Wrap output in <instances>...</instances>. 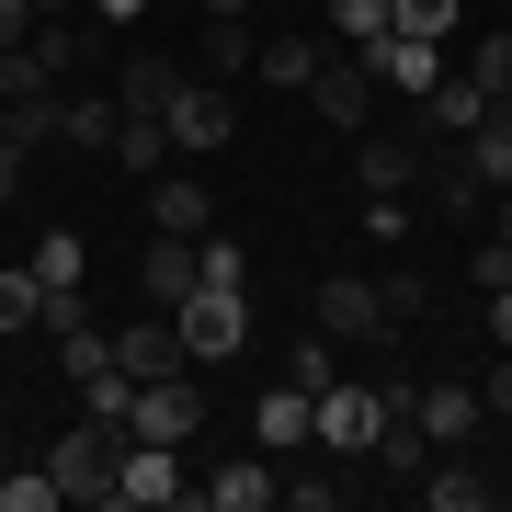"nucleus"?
<instances>
[{
	"label": "nucleus",
	"mask_w": 512,
	"mask_h": 512,
	"mask_svg": "<svg viewBox=\"0 0 512 512\" xmlns=\"http://www.w3.org/2000/svg\"><path fill=\"white\" fill-rule=\"evenodd\" d=\"M46 467H57V501H92V512H103V501H114V467H126V421L92 410L80 433L46 444Z\"/></svg>",
	"instance_id": "nucleus-1"
},
{
	"label": "nucleus",
	"mask_w": 512,
	"mask_h": 512,
	"mask_svg": "<svg viewBox=\"0 0 512 512\" xmlns=\"http://www.w3.org/2000/svg\"><path fill=\"white\" fill-rule=\"evenodd\" d=\"M387 410H399L387 387H353V376H330V387H319V444H330L342 467H365V444L387 433Z\"/></svg>",
	"instance_id": "nucleus-2"
},
{
	"label": "nucleus",
	"mask_w": 512,
	"mask_h": 512,
	"mask_svg": "<svg viewBox=\"0 0 512 512\" xmlns=\"http://www.w3.org/2000/svg\"><path fill=\"white\" fill-rule=\"evenodd\" d=\"M160 126H171V160H205V148H228L239 137V103H228V80H183V92H171V114H160Z\"/></svg>",
	"instance_id": "nucleus-3"
},
{
	"label": "nucleus",
	"mask_w": 512,
	"mask_h": 512,
	"mask_svg": "<svg viewBox=\"0 0 512 512\" xmlns=\"http://www.w3.org/2000/svg\"><path fill=\"white\" fill-rule=\"evenodd\" d=\"M171 319H183V353H194V365H228V353L251 342V296H228V285H194Z\"/></svg>",
	"instance_id": "nucleus-4"
},
{
	"label": "nucleus",
	"mask_w": 512,
	"mask_h": 512,
	"mask_svg": "<svg viewBox=\"0 0 512 512\" xmlns=\"http://www.w3.org/2000/svg\"><path fill=\"white\" fill-rule=\"evenodd\" d=\"M114 501H126V512H183V501H194V478H183V444H137V433H126Z\"/></svg>",
	"instance_id": "nucleus-5"
},
{
	"label": "nucleus",
	"mask_w": 512,
	"mask_h": 512,
	"mask_svg": "<svg viewBox=\"0 0 512 512\" xmlns=\"http://www.w3.org/2000/svg\"><path fill=\"white\" fill-rule=\"evenodd\" d=\"M365 69H376V92L421 103V92H433V80H444V46H433V35H399V23H387V35L365 46Z\"/></svg>",
	"instance_id": "nucleus-6"
},
{
	"label": "nucleus",
	"mask_w": 512,
	"mask_h": 512,
	"mask_svg": "<svg viewBox=\"0 0 512 512\" xmlns=\"http://www.w3.org/2000/svg\"><path fill=\"white\" fill-rule=\"evenodd\" d=\"M194 421H205V399H194L183 376H137V399H126V433L137 444H183Z\"/></svg>",
	"instance_id": "nucleus-7"
},
{
	"label": "nucleus",
	"mask_w": 512,
	"mask_h": 512,
	"mask_svg": "<svg viewBox=\"0 0 512 512\" xmlns=\"http://www.w3.org/2000/svg\"><path fill=\"white\" fill-rule=\"evenodd\" d=\"M114 365H126V376H183L194 365V353H183V319H171V308L126 319V330H114Z\"/></svg>",
	"instance_id": "nucleus-8"
},
{
	"label": "nucleus",
	"mask_w": 512,
	"mask_h": 512,
	"mask_svg": "<svg viewBox=\"0 0 512 512\" xmlns=\"http://www.w3.org/2000/svg\"><path fill=\"white\" fill-rule=\"evenodd\" d=\"M319 330H330V342H387V296L365 274H330L319 285Z\"/></svg>",
	"instance_id": "nucleus-9"
},
{
	"label": "nucleus",
	"mask_w": 512,
	"mask_h": 512,
	"mask_svg": "<svg viewBox=\"0 0 512 512\" xmlns=\"http://www.w3.org/2000/svg\"><path fill=\"white\" fill-rule=\"evenodd\" d=\"M410 421H421L433 444H467L478 421H490V410H478V376H433V387H410Z\"/></svg>",
	"instance_id": "nucleus-10"
},
{
	"label": "nucleus",
	"mask_w": 512,
	"mask_h": 512,
	"mask_svg": "<svg viewBox=\"0 0 512 512\" xmlns=\"http://www.w3.org/2000/svg\"><path fill=\"white\" fill-rule=\"evenodd\" d=\"M251 433H262V456H296V444H319V399L308 387H262V410H251Z\"/></svg>",
	"instance_id": "nucleus-11"
},
{
	"label": "nucleus",
	"mask_w": 512,
	"mask_h": 512,
	"mask_svg": "<svg viewBox=\"0 0 512 512\" xmlns=\"http://www.w3.org/2000/svg\"><path fill=\"white\" fill-rule=\"evenodd\" d=\"M148 228L160 239H205L217 228V194H205L194 171H160V183H148Z\"/></svg>",
	"instance_id": "nucleus-12"
},
{
	"label": "nucleus",
	"mask_w": 512,
	"mask_h": 512,
	"mask_svg": "<svg viewBox=\"0 0 512 512\" xmlns=\"http://www.w3.org/2000/svg\"><path fill=\"white\" fill-rule=\"evenodd\" d=\"M308 103L330 114V126H365V103H376V69H365V57H319V80H308Z\"/></svg>",
	"instance_id": "nucleus-13"
},
{
	"label": "nucleus",
	"mask_w": 512,
	"mask_h": 512,
	"mask_svg": "<svg viewBox=\"0 0 512 512\" xmlns=\"http://www.w3.org/2000/svg\"><path fill=\"white\" fill-rule=\"evenodd\" d=\"M421 183V137H365L353 148V194H410Z\"/></svg>",
	"instance_id": "nucleus-14"
},
{
	"label": "nucleus",
	"mask_w": 512,
	"mask_h": 512,
	"mask_svg": "<svg viewBox=\"0 0 512 512\" xmlns=\"http://www.w3.org/2000/svg\"><path fill=\"white\" fill-rule=\"evenodd\" d=\"M217 512H274L285 501V478H274V456H239V467H217V478H194Z\"/></svg>",
	"instance_id": "nucleus-15"
},
{
	"label": "nucleus",
	"mask_w": 512,
	"mask_h": 512,
	"mask_svg": "<svg viewBox=\"0 0 512 512\" xmlns=\"http://www.w3.org/2000/svg\"><path fill=\"white\" fill-rule=\"evenodd\" d=\"M114 114H126L114 92H57V148H80V160H103V148H114Z\"/></svg>",
	"instance_id": "nucleus-16"
},
{
	"label": "nucleus",
	"mask_w": 512,
	"mask_h": 512,
	"mask_svg": "<svg viewBox=\"0 0 512 512\" xmlns=\"http://www.w3.org/2000/svg\"><path fill=\"white\" fill-rule=\"evenodd\" d=\"M103 160L137 171V183H160V171H171V126H160V114H114V148H103Z\"/></svg>",
	"instance_id": "nucleus-17"
},
{
	"label": "nucleus",
	"mask_w": 512,
	"mask_h": 512,
	"mask_svg": "<svg viewBox=\"0 0 512 512\" xmlns=\"http://www.w3.org/2000/svg\"><path fill=\"white\" fill-rule=\"evenodd\" d=\"M23 262H35V285H46V296H80V285H92V239H80V228H46Z\"/></svg>",
	"instance_id": "nucleus-18"
},
{
	"label": "nucleus",
	"mask_w": 512,
	"mask_h": 512,
	"mask_svg": "<svg viewBox=\"0 0 512 512\" xmlns=\"http://www.w3.org/2000/svg\"><path fill=\"white\" fill-rule=\"evenodd\" d=\"M456 160L478 171V194H501V183H512V114H501V103H490V114H478V126L456 137Z\"/></svg>",
	"instance_id": "nucleus-19"
},
{
	"label": "nucleus",
	"mask_w": 512,
	"mask_h": 512,
	"mask_svg": "<svg viewBox=\"0 0 512 512\" xmlns=\"http://www.w3.org/2000/svg\"><path fill=\"white\" fill-rule=\"evenodd\" d=\"M137 296H148V308H183V296H194V239H148Z\"/></svg>",
	"instance_id": "nucleus-20"
},
{
	"label": "nucleus",
	"mask_w": 512,
	"mask_h": 512,
	"mask_svg": "<svg viewBox=\"0 0 512 512\" xmlns=\"http://www.w3.org/2000/svg\"><path fill=\"white\" fill-rule=\"evenodd\" d=\"M319 57H330L319 35H262V46H251V69L274 80V92H308V80H319Z\"/></svg>",
	"instance_id": "nucleus-21"
},
{
	"label": "nucleus",
	"mask_w": 512,
	"mask_h": 512,
	"mask_svg": "<svg viewBox=\"0 0 512 512\" xmlns=\"http://www.w3.org/2000/svg\"><path fill=\"white\" fill-rule=\"evenodd\" d=\"M171 92H183L171 57H126V69H114V103H126V114H171Z\"/></svg>",
	"instance_id": "nucleus-22"
},
{
	"label": "nucleus",
	"mask_w": 512,
	"mask_h": 512,
	"mask_svg": "<svg viewBox=\"0 0 512 512\" xmlns=\"http://www.w3.org/2000/svg\"><path fill=\"white\" fill-rule=\"evenodd\" d=\"M251 46H262L251 12H205V46L194 57H205V80H228V69H251Z\"/></svg>",
	"instance_id": "nucleus-23"
},
{
	"label": "nucleus",
	"mask_w": 512,
	"mask_h": 512,
	"mask_svg": "<svg viewBox=\"0 0 512 512\" xmlns=\"http://www.w3.org/2000/svg\"><path fill=\"white\" fill-rule=\"evenodd\" d=\"M421 501H433V512H478V501H501V478H478L456 456V467H421Z\"/></svg>",
	"instance_id": "nucleus-24"
},
{
	"label": "nucleus",
	"mask_w": 512,
	"mask_h": 512,
	"mask_svg": "<svg viewBox=\"0 0 512 512\" xmlns=\"http://www.w3.org/2000/svg\"><path fill=\"white\" fill-rule=\"evenodd\" d=\"M330 376H342V342H330V330L308 319V330H296V353H285V387H308V399H319Z\"/></svg>",
	"instance_id": "nucleus-25"
},
{
	"label": "nucleus",
	"mask_w": 512,
	"mask_h": 512,
	"mask_svg": "<svg viewBox=\"0 0 512 512\" xmlns=\"http://www.w3.org/2000/svg\"><path fill=\"white\" fill-rule=\"evenodd\" d=\"M194 285H228V296H251V251L205 228V239H194Z\"/></svg>",
	"instance_id": "nucleus-26"
},
{
	"label": "nucleus",
	"mask_w": 512,
	"mask_h": 512,
	"mask_svg": "<svg viewBox=\"0 0 512 512\" xmlns=\"http://www.w3.org/2000/svg\"><path fill=\"white\" fill-rule=\"evenodd\" d=\"M456 80H478L490 103L512 92V23H501V35H478V46H467V69H456Z\"/></svg>",
	"instance_id": "nucleus-27"
},
{
	"label": "nucleus",
	"mask_w": 512,
	"mask_h": 512,
	"mask_svg": "<svg viewBox=\"0 0 512 512\" xmlns=\"http://www.w3.org/2000/svg\"><path fill=\"white\" fill-rule=\"evenodd\" d=\"M35 262H0V342H12V330H35Z\"/></svg>",
	"instance_id": "nucleus-28"
},
{
	"label": "nucleus",
	"mask_w": 512,
	"mask_h": 512,
	"mask_svg": "<svg viewBox=\"0 0 512 512\" xmlns=\"http://www.w3.org/2000/svg\"><path fill=\"white\" fill-rule=\"evenodd\" d=\"M387 23H399V35H433V46H456V0H387Z\"/></svg>",
	"instance_id": "nucleus-29"
},
{
	"label": "nucleus",
	"mask_w": 512,
	"mask_h": 512,
	"mask_svg": "<svg viewBox=\"0 0 512 512\" xmlns=\"http://www.w3.org/2000/svg\"><path fill=\"white\" fill-rule=\"evenodd\" d=\"M0 512H57V467H0Z\"/></svg>",
	"instance_id": "nucleus-30"
},
{
	"label": "nucleus",
	"mask_w": 512,
	"mask_h": 512,
	"mask_svg": "<svg viewBox=\"0 0 512 512\" xmlns=\"http://www.w3.org/2000/svg\"><path fill=\"white\" fill-rule=\"evenodd\" d=\"M330 35H342L353 57H365V46L387 35V0H330Z\"/></svg>",
	"instance_id": "nucleus-31"
},
{
	"label": "nucleus",
	"mask_w": 512,
	"mask_h": 512,
	"mask_svg": "<svg viewBox=\"0 0 512 512\" xmlns=\"http://www.w3.org/2000/svg\"><path fill=\"white\" fill-rule=\"evenodd\" d=\"M376 296H387V330H410L421 308H433V285H421V274H376Z\"/></svg>",
	"instance_id": "nucleus-32"
},
{
	"label": "nucleus",
	"mask_w": 512,
	"mask_h": 512,
	"mask_svg": "<svg viewBox=\"0 0 512 512\" xmlns=\"http://www.w3.org/2000/svg\"><path fill=\"white\" fill-rule=\"evenodd\" d=\"M467 285H512V239H478V251H467Z\"/></svg>",
	"instance_id": "nucleus-33"
},
{
	"label": "nucleus",
	"mask_w": 512,
	"mask_h": 512,
	"mask_svg": "<svg viewBox=\"0 0 512 512\" xmlns=\"http://www.w3.org/2000/svg\"><path fill=\"white\" fill-rule=\"evenodd\" d=\"M365 239H410V205L399 194H365Z\"/></svg>",
	"instance_id": "nucleus-34"
},
{
	"label": "nucleus",
	"mask_w": 512,
	"mask_h": 512,
	"mask_svg": "<svg viewBox=\"0 0 512 512\" xmlns=\"http://www.w3.org/2000/svg\"><path fill=\"white\" fill-rule=\"evenodd\" d=\"M23 35H35V0H0V57H12Z\"/></svg>",
	"instance_id": "nucleus-35"
},
{
	"label": "nucleus",
	"mask_w": 512,
	"mask_h": 512,
	"mask_svg": "<svg viewBox=\"0 0 512 512\" xmlns=\"http://www.w3.org/2000/svg\"><path fill=\"white\" fill-rule=\"evenodd\" d=\"M23 160H35V148H12V137H0V205L23 194Z\"/></svg>",
	"instance_id": "nucleus-36"
},
{
	"label": "nucleus",
	"mask_w": 512,
	"mask_h": 512,
	"mask_svg": "<svg viewBox=\"0 0 512 512\" xmlns=\"http://www.w3.org/2000/svg\"><path fill=\"white\" fill-rule=\"evenodd\" d=\"M490 342L512 353V285H490Z\"/></svg>",
	"instance_id": "nucleus-37"
},
{
	"label": "nucleus",
	"mask_w": 512,
	"mask_h": 512,
	"mask_svg": "<svg viewBox=\"0 0 512 512\" xmlns=\"http://www.w3.org/2000/svg\"><path fill=\"white\" fill-rule=\"evenodd\" d=\"M92 12H103V23H137V12H160V0H92Z\"/></svg>",
	"instance_id": "nucleus-38"
},
{
	"label": "nucleus",
	"mask_w": 512,
	"mask_h": 512,
	"mask_svg": "<svg viewBox=\"0 0 512 512\" xmlns=\"http://www.w3.org/2000/svg\"><path fill=\"white\" fill-rule=\"evenodd\" d=\"M205 12H251V0H205Z\"/></svg>",
	"instance_id": "nucleus-39"
},
{
	"label": "nucleus",
	"mask_w": 512,
	"mask_h": 512,
	"mask_svg": "<svg viewBox=\"0 0 512 512\" xmlns=\"http://www.w3.org/2000/svg\"><path fill=\"white\" fill-rule=\"evenodd\" d=\"M35 12H80V0H35Z\"/></svg>",
	"instance_id": "nucleus-40"
},
{
	"label": "nucleus",
	"mask_w": 512,
	"mask_h": 512,
	"mask_svg": "<svg viewBox=\"0 0 512 512\" xmlns=\"http://www.w3.org/2000/svg\"><path fill=\"white\" fill-rule=\"evenodd\" d=\"M501 114H512V92H501Z\"/></svg>",
	"instance_id": "nucleus-41"
},
{
	"label": "nucleus",
	"mask_w": 512,
	"mask_h": 512,
	"mask_svg": "<svg viewBox=\"0 0 512 512\" xmlns=\"http://www.w3.org/2000/svg\"><path fill=\"white\" fill-rule=\"evenodd\" d=\"M0 467H12V456H0Z\"/></svg>",
	"instance_id": "nucleus-42"
}]
</instances>
